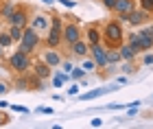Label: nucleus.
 <instances>
[{"label": "nucleus", "mask_w": 153, "mask_h": 129, "mask_svg": "<svg viewBox=\"0 0 153 129\" xmlns=\"http://www.w3.org/2000/svg\"><path fill=\"white\" fill-rule=\"evenodd\" d=\"M72 68H74V66H72L70 62H61V70H64V72L70 74V72H72Z\"/></svg>", "instance_id": "c756f323"}, {"label": "nucleus", "mask_w": 153, "mask_h": 129, "mask_svg": "<svg viewBox=\"0 0 153 129\" xmlns=\"http://www.w3.org/2000/svg\"><path fill=\"white\" fill-rule=\"evenodd\" d=\"M37 114H46V116H53L55 110H53V107H37Z\"/></svg>", "instance_id": "c85d7f7f"}, {"label": "nucleus", "mask_w": 153, "mask_h": 129, "mask_svg": "<svg viewBox=\"0 0 153 129\" xmlns=\"http://www.w3.org/2000/svg\"><path fill=\"white\" fill-rule=\"evenodd\" d=\"M44 2H46V4H53V2H55V0H44Z\"/></svg>", "instance_id": "a19ab883"}, {"label": "nucleus", "mask_w": 153, "mask_h": 129, "mask_svg": "<svg viewBox=\"0 0 153 129\" xmlns=\"http://www.w3.org/2000/svg\"><path fill=\"white\" fill-rule=\"evenodd\" d=\"M140 9H144L147 13H153V0H140Z\"/></svg>", "instance_id": "a878e982"}, {"label": "nucleus", "mask_w": 153, "mask_h": 129, "mask_svg": "<svg viewBox=\"0 0 153 129\" xmlns=\"http://www.w3.org/2000/svg\"><path fill=\"white\" fill-rule=\"evenodd\" d=\"M76 92H79V85H76V83H74V85H70V90H68V94H70V96H74Z\"/></svg>", "instance_id": "e433bc0d"}, {"label": "nucleus", "mask_w": 153, "mask_h": 129, "mask_svg": "<svg viewBox=\"0 0 153 129\" xmlns=\"http://www.w3.org/2000/svg\"><path fill=\"white\" fill-rule=\"evenodd\" d=\"M127 44H131V46H134V48H136L138 53H142V50H140V44H138V31L129 33V37H127Z\"/></svg>", "instance_id": "5701e85b"}, {"label": "nucleus", "mask_w": 153, "mask_h": 129, "mask_svg": "<svg viewBox=\"0 0 153 129\" xmlns=\"http://www.w3.org/2000/svg\"><path fill=\"white\" fill-rule=\"evenodd\" d=\"M101 33H103V42H105L107 48H118L125 42V31H123L120 20H107Z\"/></svg>", "instance_id": "f257e3e1"}, {"label": "nucleus", "mask_w": 153, "mask_h": 129, "mask_svg": "<svg viewBox=\"0 0 153 129\" xmlns=\"http://www.w3.org/2000/svg\"><path fill=\"white\" fill-rule=\"evenodd\" d=\"M81 68H83V70H85V72L90 74V72H94L99 66H96V62H94V59H85V62L81 64Z\"/></svg>", "instance_id": "b1692460"}, {"label": "nucleus", "mask_w": 153, "mask_h": 129, "mask_svg": "<svg viewBox=\"0 0 153 129\" xmlns=\"http://www.w3.org/2000/svg\"><path fill=\"white\" fill-rule=\"evenodd\" d=\"M7 92H9V85H7V83H2V81H0V94H7Z\"/></svg>", "instance_id": "4c0bfd02"}, {"label": "nucleus", "mask_w": 153, "mask_h": 129, "mask_svg": "<svg viewBox=\"0 0 153 129\" xmlns=\"http://www.w3.org/2000/svg\"><path fill=\"white\" fill-rule=\"evenodd\" d=\"M4 2H7V0H4Z\"/></svg>", "instance_id": "c03bdc74"}, {"label": "nucleus", "mask_w": 153, "mask_h": 129, "mask_svg": "<svg viewBox=\"0 0 153 129\" xmlns=\"http://www.w3.org/2000/svg\"><path fill=\"white\" fill-rule=\"evenodd\" d=\"M85 42L92 46V44H99V42H103V33H101V29L99 26H88V31H85Z\"/></svg>", "instance_id": "ddd939ff"}, {"label": "nucleus", "mask_w": 153, "mask_h": 129, "mask_svg": "<svg viewBox=\"0 0 153 129\" xmlns=\"http://www.w3.org/2000/svg\"><path fill=\"white\" fill-rule=\"evenodd\" d=\"M11 110H13V112H20V114H29V110L22 107V105H11Z\"/></svg>", "instance_id": "2f4dec72"}, {"label": "nucleus", "mask_w": 153, "mask_h": 129, "mask_svg": "<svg viewBox=\"0 0 153 129\" xmlns=\"http://www.w3.org/2000/svg\"><path fill=\"white\" fill-rule=\"evenodd\" d=\"M35 74H37L42 81H44L46 77H51V74H53V68L48 66L46 62H37V64H35Z\"/></svg>", "instance_id": "f3484780"}, {"label": "nucleus", "mask_w": 153, "mask_h": 129, "mask_svg": "<svg viewBox=\"0 0 153 129\" xmlns=\"http://www.w3.org/2000/svg\"><path fill=\"white\" fill-rule=\"evenodd\" d=\"M42 62H46L51 68H59L64 59H61V55L55 48H48V50H44V55H42Z\"/></svg>", "instance_id": "9b49d317"}, {"label": "nucleus", "mask_w": 153, "mask_h": 129, "mask_svg": "<svg viewBox=\"0 0 153 129\" xmlns=\"http://www.w3.org/2000/svg\"><path fill=\"white\" fill-rule=\"evenodd\" d=\"M103 4H105V9H112L114 11V7H116V0H101Z\"/></svg>", "instance_id": "7c9ffc66"}, {"label": "nucleus", "mask_w": 153, "mask_h": 129, "mask_svg": "<svg viewBox=\"0 0 153 129\" xmlns=\"http://www.w3.org/2000/svg\"><path fill=\"white\" fill-rule=\"evenodd\" d=\"M68 79H70V74H68V72H55L53 74V87H61Z\"/></svg>", "instance_id": "a211bd4d"}, {"label": "nucleus", "mask_w": 153, "mask_h": 129, "mask_svg": "<svg viewBox=\"0 0 153 129\" xmlns=\"http://www.w3.org/2000/svg\"><path fill=\"white\" fill-rule=\"evenodd\" d=\"M118 50H120V57L125 59V62H134L136 55H138V50L131 44H120V46H118Z\"/></svg>", "instance_id": "2eb2a0df"}, {"label": "nucleus", "mask_w": 153, "mask_h": 129, "mask_svg": "<svg viewBox=\"0 0 153 129\" xmlns=\"http://www.w3.org/2000/svg\"><path fill=\"white\" fill-rule=\"evenodd\" d=\"M151 101H153V96H151Z\"/></svg>", "instance_id": "37998d69"}, {"label": "nucleus", "mask_w": 153, "mask_h": 129, "mask_svg": "<svg viewBox=\"0 0 153 129\" xmlns=\"http://www.w3.org/2000/svg\"><path fill=\"white\" fill-rule=\"evenodd\" d=\"M59 2L64 4V7H68V9H72V7H76V2H74V0H59Z\"/></svg>", "instance_id": "473e14b6"}, {"label": "nucleus", "mask_w": 153, "mask_h": 129, "mask_svg": "<svg viewBox=\"0 0 153 129\" xmlns=\"http://www.w3.org/2000/svg\"><path fill=\"white\" fill-rule=\"evenodd\" d=\"M142 64H144V66H153V53H149V50L144 53V57H142Z\"/></svg>", "instance_id": "bb28decb"}, {"label": "nucleus", "mask_w": 153, "mask_h": 129, "mask_svg": "<svg viewBox=\"0 0 153 129\" xmlns=\"http://www.w3.org/2000/svg\"><path fill=\"white\" fill-rule=\"evenodd\" d=\"M4 55V46H0V57H2Z\"/></svg>", "instance_id": "ea45409f"}, {"label": "nucleus", "mask_w": 153, "mask_h": 129, "mask_svg": "<svg viewBox=\"0 0 153 129\" xmlns=\"http://www.w3.org/2000/svg\"><path fill=\"white\" fill-rule=\"evenodd\" d=\"M85 70L83 68H72V72H70V79H74V81H83V77H85Z\"/></svg>", "instance_id": "393cba45"}, {"label": "nucleus", "mask_w": 153, "mask_h": 129, "mask_svg": "<svg viewBox=\"0 0 153 129\" xmlns=\"http://www.w3.org/2000/svg\"><path fill=\"white\" fill-rule=\"evenodd\" d=\"M61 42H64V22H61L59 16H53L51 29H48V35H46V44L48 48H57Z\"/></svg>", "instance_id": "f03ea898"}, {"label": "nucleus", "mask_w": 153, "mask_h": 129, "mask_svg": "<svg viewBox=\"0 0 153 129\" xmlns=\"http://www.w3.org/2000/svg\"><path fill=\"white\" fill-rule=\"evenodd\" d=\"M9 123H11V116H9V114H4V112H0V127L9 125Z\"/></svg>", "instance_id": "cd10ccee"}, {"label": "nucleus", "mask_w": 153, "mask_h": 129, "mask_svg": "<svg viewBox=\"0 0 153 129\" xmlns=\"http://www.w3.org/2000/svg\"><path fill=\"white\" fill-rule=\"evenodd\" d=\"M7 105H9V103H7V101H2V99H0V110H2V107H7Z\"/></svg>", "instance_id": "58836bf2"}, {"label": "nucleus", "mask_w": 153, "mask_h": 129, "mask_svg": "<svg viewBox=\"0 0 153 129\" xmlns=\"http://www.w3.org/2000/svg\"><path fill=\"white\" fill-rule=\"evenodd\" d=\"M37 46H39V33L33 29V26H26L24 33H22V39H20V48L18 50L33 55V53L37 50Z\"/></svg>", "instance_id": "7ed1b4c3"}, {"label": "nucleus", "mask_w": 153, "mask_h": 129, "mask_svg": "<svg viewBox=\"0 0 153 129\" xmlns=\"http://www.w3.org/2000/svg\"><path fill=\"white\" fill-rule=\"evenodd\" d=\"M118 85H112V87H94V90H90V92H85V94H81V101H92V99H96V96H103V94H107L109 90H116Z\"/></svg>", "instance_id": "4468645a"}, {"label": "nucleus", "mask_w": 153, "mask_h": 129, "mask_svg": "<svg viewBox=\"0 0 153 129\" xmlns=\"http://www.w3.org/2000/svg\"><path fill=\"white\" fill-rule=\"evenodd\" d=\"M7 24L26 29V26H29V9H26V7H16V11H13V16L7 20Z\"/></svg>", "instance_id": "423d86ee"}, {"label": "nucleus", "mask_w": 153, "mask_h": 129, "mask_svg": "<svg viewBox=\"0 0 153 129\" xmlns=\"http://www.w3.org/2000/svg\"><path fill=\"white\" fill-rule=\"evenodd\" d=\"M107 46L105 44H92V46H90V55H92V59H94V62H96V66H99V68H105V66H109L107 64Z\"/></svg>", "instance_id": "39448f33"}, {"label": "nucleus", "mask_w": 153, "mask_h": 129, "mask_svg": "<svg viewBox=\"0 0 153 129\" xmlns=\"http://www.w3.org/2000/svg\"><path fill=\"white\" fill-rule=\"evenodd\" d=\"M70 50H72V55H74V57H88V53H90V44L81 37V39H76V42L70 46Z\"/></svg>", "instance_id": "f8f14e48"}, {"label": "nucleus", "mask_w": 153, "mask_h": 129, "mask_svg": "<svg viewBox=\"0 0 153 129\" xmlns=\"http://www.w3.org/2000/svg\"><path fill=\"white\" fill-rule=\"evenodd\" d=\"M131 9H136V7H134V0H116L114 11L118 13V16H123V13H129Z\"/></svg>", "instance_id": "dca6fc26"}, {"label": "nucleus", "mask_w": 153, "mask_h": 129, "mask_svg": "<svg viewBox=\"0 0 153 129\" xmlns=\"http://www.w3.org/2000/svg\"><path fill=\"white\" fill-rule=\"evenodd\" d=\"M51 18H53L51 13H37V16H33L29 26H33L37 33H48V29H51Z\"/></svg>", "instance_id": "6e6552de"}, {"label": "nucleus", "mask_w": 153, "mask_h": 129, "mask_svg": "<svg viewBox=\"0 0 153 129\" xmlns=\"http://www.w3.org/2000/svg\"><path fill=\"white\" fill-rule=\"evenodd\" d=\"M123 103H112V105H107V110H123Z\"/></svg>", "instance_id": "c9c22d12"}, {"label": "nucleus", "mask_w": 153, "mask_h": 129, "mask_svg": "<svg viewBox=\"0 0 153 129\" xmlns=\"http://www.w3.org/2000/svg\"><path fill=\"white\" fill-rule=\"evenodd\" d=\"M147 20H149V13L144 9H131L129 11V26H142V24H147Z\"/></svg>", "instance_id": "9d476101"}, {"label": "nucleus", "mask_w": 153, "mask_h": 129, "mask_svg": "<svg viewBox=\"0 0 153 129\" xmlns=\"http://www.w3.org/2000/svg\"><path fill=\"white\" fill-rule=\"evenodd\" d=\"M13 11H16V4L11 2V0H7V4L0 9V18H4V20H9L13 16Z\"/></svg>", "instance_id": "aec40b11"}, {"label": "nucleus", "mask_w": 153, "mask_h": 129, "mask_svg": "<svg viewBox=\"0 0 153 129\" xmlns=\"http://www.w3.org/2000/svg\"><path fill=\"white\" fill-rule=\"evenodd\" d=\"M149 29H151V35H153V24H151V26H149Z\"/></svg>", "instance_id": "79ce46f5"}, {"label": "nucleus", "mask_w": 153, "mask_h": 129, "mask_svg": "<svg viewBox=\"0 0 153 129\" xmlns=\"http://www.w3.org/2000/svg\"><path fill=\"white\" fill-rule=\"evenodd\" d=\"M13 44V39H11V35H9V31H0V46H4V48H9V46Z\"/></svg>", "instance_id": "4be33fe9"}, {"label": "nucleus", "mask_w": 153, "mask_h": 129, "mask_svg": "<svg viewBox=\"0 0 153 129\" xmlns=\"http://www.w3.org/2000/svg\"><path fill=\"white\" fill-rule=\"evenodd\" d=\"M9 68H11L13 72H18V74L26 72V70L31 68V57H29V53L16 50L13 55H9Z\"/></svg>", "instance_id": "20e7f679"}, {"label": "nucleus", "mask_w": 153, "mask_h": 129, "mask_svg": "<svg viewBox=\"0 0 153 129\" xmlns=\"http://www.w3.org/2000/svg\"><path fill=\"white\" fill-rule=\"evenodd\" d=\"M138 44H140V50H142V53H147V50L153 48V35H151V29H149V26L138 31Z\"/></svg>", "instance_id": "1a4fd4ad"}, {"label": "nucleus", "mask_w": 153, "mask_h": 129, "mask_svg": "<svg viewBox=\"0 0 153 129\" xmlns=\"http://www.w3.org/2000/svg\"><path fill=\"white\" fill-rule=\"evenodd\" d=\"M120 50H118V48H109L107 50V64L109 66H114V64H118V62H120Z\"/></svg>", "instance_id": "412c9836"}, {"label": "nucleus", "mask_w": 153, "mask_h": 129, "mask_svg": "<svg viewBox=\"0 0 153 129\" xmlns=\"http://www.w3.org/2000/svg\"><path fill=\"white\" fill-rule=\"evenodd\" d=\"M7 31H9V35H11L13 42H20V39H22V33H24L22 26H13V24H9V26H7Z\"/></svg>", "instance_id": "6ab92c4d"}, {"label": "nucleus", "mask_w": 153, "mask_h": 129, "mask_svg": "<svg viewBox=\"0 0 153 129\" xmlns=\"http://www.w3.org/2000/svg\"><path fill=\"white\" fill-rule=\"evenodd\" d=\"M103 125V118H92L90 120V127H101Z\"/></svg>", "instance_id": "f704fd0d"}, {"label": "nucleus", "mask_w": 153, "mask_h": 129, "mask_svg": "<svg viewBox=\"0 0 153 129\" xmlns=\"http://www.w3.org/2000/svg\"><path fill=\"white\" fill-rule=\"evenodd\" d=\"M123 70H125V74H131V72L136 70V68L131 66V62H129V64H125V66H123Z\"/></svg>", "instance_id": "72a5a7b5"}, {"label": "nucleus", "mask_w": 153, "mask_h": 129, "mask_svg": "<svg viewBox=\"0 0 153 129\" xmlns=\"http://www.w3.org/2000/svg\"><path fill=\"white\" fill-rule=\"evenodd\" d=\"M76 39H81V29H79V20L76 22H68L64 26V42L68 46H72Z\"/></svg>", "instance_id": "0eeeda50"}]
</instances>
